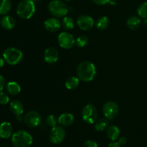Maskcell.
Listing matches in <instances>:
<instances>
[{
    "instance_id": "1",
    "label": "cell",
    "mask_w": 147,
    "mask_h": 147,
    "mask_svg": "<svg viewBox=\"0 0 147 147\" xmlns=\"http://www.w3.org/2000/svg\"><path fill=\"white\" fill-rule=\"evenodd\" d=\"M77 77L83 82H90L94 79L96 69L94 64L90 61H83L78 65Z\"/></svg>"
},
{
    "instance_id": "2",
    "label": "cell",
    "mask_w": 147,
    "mask_h": 147,
    "mask_svg": "<svg viewBox=\"0 0 147 147\" xmlns=\"http://www.w3.org/2000/svg\"><path fill=\"white\" fill-rule=\"evenodd\" d=\"M32 142V136L25 131H17L11 136V144L14 147H30Z\"/></svg>"
},
{
    "instance_id": "3",
    "label": "cell",
    "mask_w": 147,
    "mask_h": 147,
    "mask_svg": "<svg viewBox=\"0 0 147 147\" xmlns=\"http://www.w3.org/2000/svg\"><path fill=\"white\" fill-rule=\"evenodd\" d=\"M35 12V4L32 0H22L17 7V14L23 20L30 19Z\"/></svg>"
},
{
    "instance_id": "4",
    "label": "cell",
    "mask_w": 147,
    "mask_h": 147,
    "mask_svg": "<svg viewBox=\"0 0 147 147\" xmlns=\"http://www.w3.org/2000/svg\"><path fill=\"white\" fill-rule=\"evenodd\" d=\"M3 58L7 64L16 65L21 63L23 59V54L21 50L16 47H9L3 53Z\"/></svg>"
},
{
    "instance_id": "5",
    "label": "cell",
    "mask_w": 147,
    "mask_h": 147,
    "mask_svg": "<svg viewBox=\"0 0 147 147\" xmlns=\"http://www.w3.org/2000/svg\"><path fill=\"white\" fill-rule=\"evenodd\" d=\"M48 10L55 17H63L67 15L68 7L60 0H53L49 3Z\"/></svg>"
},
{
    "instance_id": "6",
    "label": "cell",
    "mask_w": 147,
    "mask_h": 147,
    "mask_svg": "<svg viewBox=\"0 0 147 147\" xmlns=\"http://www.w3.org/2000/svg\"><path fill=\"white\" fill-rule=\"evenodd\" d=\"M98 111L93 104H87L83 108L82 118L83 121L89 124H93L97 121Z\"/></svg>"
},
{
    "instance_id": "7",
    "label": "cell",
    "mask_w": 147,
    "mask_h": 147,
    "mask_svg": "<svg viewBox=\"0 0 147 147\" xmlns=\"http://www.w3.org/2000/svg\"><path fill=\"white\" fill-rule=\"evenodd\" d=\"M65 138V131L62 126H55L52 128L50 133V140L54 144H59Z\"/></svg>"
},
{
    "instance_id": "8",
    "label": "cell",
    "mask_w": 147,
    "mask_h": 147,
    "mask_svg": "<svg viewBox=\"0 0 147 147\" xmlns=\"http://www.w3.org/2000/svg\"><path fill=\"white\" fill-rule=\"evenodd\" d=\"M57 42L59 45L64 49H70L74 46L76 43V40L73 34L70 33L61 32L57 37Z\"/></svg>"
},
{
    "instance_id": "9",
    "label": "cell",
    "mask_w": 147,
    "mask_h": 147,
    "mask_svg": "<svg viewBox=\"0 0 147 147\" xmlns=\"http://www.w3.org/2000/svg\"><path fill=\"white\" fill-rule=\"evenodd\" d=\"M119 108L117 103L113 101L106 102L103 107V113L108 119H113L118 115Z\"/></svg>"
},
{
    "instance_id": "10",
    "label": "cell",
    "mask_w": 147,
    "mask_h": 147,
    "mask_svg": "<svg viewBox=\"0 0 147 147\" xmlns=\"http://www.w3.org/2000/svg\"><path fill=\"white\" fill-rule=\"evenodd\" d=\"M25 124L30 128H36L41 123V116L37 111H32L28 112L24 118Z\"/></svg>"
},
{
    "instance_id": "11",
    "label": "cell",
    "mask_w": 147,
    "mask_h": 147,
    "mask_svg": "<svg viewBox=\"0 0 147 147\" xmlns=\"http://www.w3.org/2000/svg\"><path fill=\"white\" fill-rule=\"evenodd\" d=\"M77 24L80 30L86 31V30H90V29L93 28L95 22L90 16L83 14L78 17Z\"/></svg>"
},
{
    "instance_id": "12",
    "label": "cell",
    "mask_w": 147,
    "mask_h": 147,
    "mask_svg": "<svg viewBox=\"0 0 147 147\" xmlns=\"http://www.w3.org/2000/svg\"><path fill=\"white\" fill-rule=\"evenodd\" d=\"M59 59V53L55 47H50L44 52V60L49 64L55 63Z\"/></svg>"
},
{
    "instance_id": "13",
    "label": "cell",
    "mask_w": 147,
    "mask_h": 147,
    "mask_svg": "<svg viewBox=\"0 0 147 147\" xmlns=\"http://www.w3.org/2000/svg\"><path fill=\"white\" fill-rule=\"evenodd\" d=\"M44 26L47 31L55 32L60 30L61 23L57 17H50L44 22Z\"/></svg>"
},
{
    "instance_id": "14",
    "label": "cell",
    "mask_w": 147,
    "mask_h": 147,
    "mask_svg": "<svg viewBox=\"0 0 147 147\" xmlns=\"http://www.w3.org/2000/svg\"><path fill=\"white\" fill-rule=\"evenodd\" d=\"M13 128L9 122H3L0 124V137L1 139H9L12 136Z\"/></svg>"
},
{
    "instance_id": "15",
    "label": "cell",
    "mask_w": 147,
    "mask_h": 147,
    "mask_svg": "<svg viewBox=\"0 0 147 147\" xmlns=\"http://www.w3.org/2000/svg\"><path fill=\"white\" fill-rule=\"evenodd\" d=\"M74 116L72 113H65L59 116L57 121H58L59 124L61 125L62 126L67 127V126H70L73 124L74 122Z\"/></svg>"
},
{
    "instance_id": "16",
    "label": "cell",
    "mask_w": 147,
    "mask_h": 147,
    "mask_svg": "<svg viewBox=\"0 0 147 147\" xmlns=\"http://www.w3.org/2000/svg\"><path fill=\"white\" fill-rule=\"evenodd\" d=\"M0 24L1 27L7 30H12L15 27L16 22L14 17H12L10 15H4L0 20Z\"/></svg>"
},
{
    "instance_id": "17",
    "label": "cell",
    "mask_w": 147,
    "mask_h": 147,
    "mask_svg": "<svg viewBox=\"0 0 147 147\" xmlns=\"http://www.w3.org/2000/svg\"><path fill=\"white\" fill-rule=\"evenodd\" d=\"M9 109L16 116H20L24 112V106L20 100H14L9 103Z\"/></svg>"
},
{
    "instance_id": "18",
    "label": "cell",
    "mask_w": 147,
    "mask_h": 147,
    "mask_svg": "<svg viewBox=\"0 0 147 147\" xmlns=\"http://www.w3.org/2000/svg\"><path fill=\"white\" fill-rule=\"evenodd\" d=\"M106 134L109 139L115 142L116 140L119 139V136H120V130L116 126L111 125V126H109L106 129Z\"/></svg>"
},
{
    "instance_id": "19",
    "label": "cell",
    "mask_w": 147,
    "mask_h": 147,
    "mask_svg": "<svg viewBox=\"0 0 147 147\" xmlns=\"http://www.w3.org/2000/svg\"><path fill=\"white\" fill-rule=\"evenodd\" d=\"M6 90L9 94L11 96H16V95H18L21 91V87L17 83L11 81L9 82L6 85Z\"/></svg>"
},
{
    "instance_id": "20",
    "label": "cell",
    "mask_w": 147,
    "mask_h": 147,
    "mask_svg": "<svg viewBox=\"0 0 147 147\" xmlns=\"http://www.w3.org/2000/svg\"><path fill=\"white\" fill-rule=\"evenodd\" d=\"M141 23H142V21H141L140 18L139 17H137V16H131V17L128 19L126 24H127L128 27L130 30H135L140 27Z\"/></svg>"
},
{
    "instance_id": "21",
    "label": "cell",
    "mask_w": 147,
    "mask_h": 147,
    "mask_svg": "<svg viewBox=\"0 0 147 147\" xmlns=\"http://www.w3.org/2000/svg\"><path fill=\"white\" fill-rule=\"evenodd\" d=\"M11 9V0H0V15H6Z\"/></svg>"
},
{
    "instance_id": "22",
    "label": "cell",
    "mask_w": 147,
    "mask_h": 147,
    "mask_svg": "<svg viewBox=\"0 0 147 147\" xmlns=\"http://www.w3.org/2000/svg\"><path fill=\"white\" fill-rule=\"evenodd\" d=\"M62 25L65 30H71L75 27V21L73 17L70 16H65L62 21Z\"/></svg>"
},
{
    "instance_id": "23",
    "label": "cell",
    "mask_w": 147,
    "mask_h": 147,
    "mask_svg": "<svg viewBox=\"0 0 147 147\" xmlns=\"http://www.w3.org/2000/svg\"><path fill=\"white\" fill-rule=\"evenodd\" d=\"M80 79L76 76H71L68 78L65 81V87L68 90H73L76 88L79 85Z\"/></svg>"
},
{
    "instance_id": "24",
    "label": "cell",
    "mask_w": 147,
    "mask_h": 147,
    "mask_svg": "<svg viewBox=\"0 0 147 147\" xmlns=\"http://www.w3.org/2000/svg\"><path fill=\"white\" fill-rule=\"evenodd\" d=\"M109 127L108 119H100L95 122V129L98 131H103Z\"/></svg>"
},
{
    "instance_id": "25",
    "label": "cell",
    "mask_w": 147,
    "mask_h": 147,
    "mask_svg": "<svg viewBox=\"0 0 147 147\" xmlns=\"http://www.w3.org/2000/svg\"><path fill=\"white\" fill-rule=\"evenodd\" d=\"M109 24V20L107 17H105V16H102V17H99L98 19L96 21V27H97L98 30H106L108 27Z\"/></svg>"
},
{
    "instance_id": "26",
    "label": "cell",
    "mask_w": 147,
    "mask_h": 147,
    "mask_svg": "<svg viewBox=\"0 0 147 147\" xmlns=\"http://www.w3.org/2000/svg\"><path fill=\"white\" fill-rule=\"evenodd\" d=\"M137 13L139 17L142 18L147 19V1L139 6L137 9Z\"/></svg>"
},
{
    "instance_id": "27",
    "label": "cell",
    "mask_w": 147,
    "mask_h": 147,
    "mask_svg": "<svg viewBox=\"0 0 147 147\" xmlns=\"http://www.w3.org/2000/svg\"><path fill=\"white\" fill-rule=\"evenodd\" d=\"M88 42V39L87 36L86 35L79 36L76 40V45L79 47H85V46L87 45Z\"/></svg>"
},
{
    "instance_id": "28",
    "label": "cell",
    "mask_w": 147,
    "mask_h": 147,
    "mask_svg": "<svg viewBox=\"0 0 147 147\" xmlns=\"http://www.w3.org/2000/svg\"><path fill=\"white\" fill-rule=\"evenodd\" d=\"M57 123H58V121H57V118L54 115H50L47 118V119H46V123H47V125L52 128L57 126Z\"/></svg>"
},
{
    "instance_id": "29",
    "label": "cell",
    "mask_w": 147,
    "mask_h": 147,
    "mask_svg": "<svg viewBox=\"0 0 147 147\" xmlns=\"http://www.w3.org/2000/svg\"><path fill=\"white\" fill-rule=\"evenodd\" d=\"M9 102V97L6 93L0 92V104L6 105Z\"/></svg>"
},
{
    "instance_id": "30",
    "label": "cell",
    "mask_w": 147,
    "mask_h": 147,
    "mask_svg": "<svg viewBox=\"0 0 147 147\" xmlns=\"http://www.w3.org/2000/svg\"><path fill=\"white\" fill-rule=\"evenodd\" d=\"M83 147H99L96 142L93 140H88L83 144Z\"/></svg>"
},
{
    "instance_id": "31",
    "label": "cell",
    "mask_w": 147,
    "mask_h": 147,
    "mask_svg": "<svg viewBox=\"0 0 147 147\" xmlns=\"http://www.w3.org/2000/svg\"><path fill=\"white\" fill-rule=\"evenodd\" d=\"M92 1L98 5H105L110 2V0H92Z\"/></svg>"
},
{
    "instance_id": "32",
    "label": "cell",
    "mask_w": 147,
    "mask_h": 147,
    "mask_svg": "<svg viewBox=\"0 0 147 147\" xmlns=\"http://www.w3.org/2000/svg\"><path fill=\"white\" fill-rule=\"evenodd\" d=\"M6 85V80L4 76L0 75V92H1L4 89V86Z\"/></svg>"
},
{
    "instance_id": "33",
    "label": "cell",
    "mask_w": 147,
    "mask_h": 147,
    "mask_svg": "<svg viewBox=\"0 0 147 147\" xmlns=\"http://www.w3.org/2000/svg\"><path fill=\"white\" fill-rule=\"evenodd\" d=\"M119 142L121 145H124L126 144V142H127V139H126V138L124 137V136H122V137L119 138V142Z\"/></svg>"
},
{
    "instance_id": "34",
    "label": "cell",
    "mask_w": 147,
    "mask_h": 147,
    "mask_svg": "<svg viewBox=\"0 0 147 147\" xmlns=\"http://www.w3.org/2000/svg\"><path fill=\"white\" fill-rule=\"evenodd\" d=\"M108 147H121V145L119 143V142H111L109 144Z\"/></svg>"
},
{
    "instance_id": "35",
    "label": "cell",
    "mask_w": 147,
    "mask_h": 147,
    "mask_svg": "<svg viewBox=\"0 0 147 147\" xmlns=\"http://www.w3.org/2000/svg\"><path fill=\"white\" fill-rule=\"evenodd\" d=\"M4 62H5V61H4V58H3V57H0V68H1V67L4 66Z\"/></svg>"
},
{
    "instance_id": "36",
    "label": "cell",
    "mask_w": 147,
    "mask_h": 147,
    "mask_svg": "<svg viewBox=\"0 0 147 147\" xmlns=\"http://www.w3.org/2000/svg\"><path fill=\"white\" fill-rule=\"evenodd\" d=\"M32 1L33 2L35 3V2H39V1H41V0H32Z\"/></svg>"
},
{
    "instance_id": "37",
    "label": "cell",
    "mask_w": 147,
    "mask_h": 147,
    "mask_svg": "<svg viewBox=\"0 0 147 147\" xmlns=\"http://www.w3.org/2000/svg\"><path fill=\"white\" fill-rule=\"evenodd\" d=\"M65 1H72V0H65Z\"/></svg>"
},
{
    "instance_id": "38",
    "label": "cell",
    "mask_w": 147,
    "mask_h": 147,
    "mask_svg": "<svg viewBox=\"0 0 147 147\" xmlns=\"http://www.w3.org/2000/svg\"><path fill=\"white\" fill-rule=\"evenodd\" d=\"M0 20H1V18H0Z\"/></svg>"
},
{
    "instance_id": "39",
    "label": "cell",
    "mask_w": 147,
    "mask_h": 147,
    "mask_svg": "<svg viewBox=\"0 0 147 147\" xmlns=\"http://www.w3.org/2000/svg\"><path fill=\"white\" fill-rule=\"evenodd\" d=\"M144 147H147V146H144Z\"/></svg>"
}]
</instances>
